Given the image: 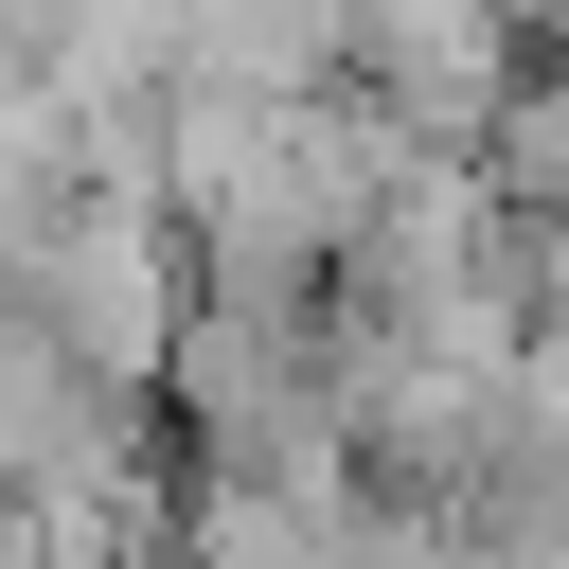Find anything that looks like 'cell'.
Returning <instances> with one entry per match:
<instances>
[{"mask_svg": "<svg viewBox=\"0 0 569 569\" xmlns=\"http://www.w3.org/2000/svg\"><path fill=\"white\" fill-rule=\"evenodd\" d=\"M356 36L391 53V89H480V36H498V0H356Z\"/></svg>", "mask_w": 569, "mask_h": 569, "instance_id": "obj_1", "label": "cell"}]
</instances>
